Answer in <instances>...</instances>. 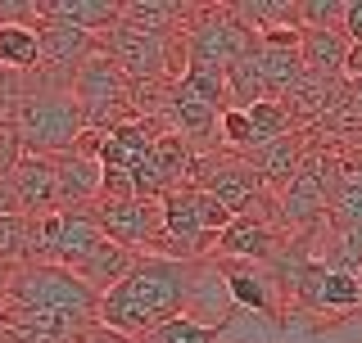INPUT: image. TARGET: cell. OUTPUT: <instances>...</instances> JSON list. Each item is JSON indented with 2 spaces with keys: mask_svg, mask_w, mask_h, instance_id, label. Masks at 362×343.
<instances>
[{
  "mask_svg": "<svg viewBox=\"0 0 362 343\" xmlns=\"http://www.w3.org/2000/svg\"><path fill=\"white\" fill-rule=\"evenodd\" d=\"M190 271H195V262L141 253L132 276L100 299V325L118 330L127 339H150L158 325L186 316Z\"/></svg>",
  "mask_w": 362,
  "mask_h": 343,
  "instance_id": "6da1fadb",
  "label": "cell"
},
{
  "mask_svg": "<svg viewBox=\"0 0 362 343\" xmlns=\"http://www.w3.org/2000/svg\"><path fill=\"white\" fill-rule=\"evenodd\" d=\"M95 212L113 244L132 248V253H158V244H163V203L158 199L95 203Z\"/></svg>",
  "mask_w": 362,
  "mask_h": 343,
  "instance_id": "8992f818",
  "label": "cell"
},
{
  "mask_svg": "<svg viewBox=\"0 0 362 343\" xmlns=\"http://www.w3.org/2000/svg\"><path fill=\"white\" fill-rule=\"evenodd\" d=\"M235 312V299H231V284H226V271H222V258H199L195 271H190V299H186V316L209 330H222Z\"/></svg>",
  "mask_w": 362,
  "mask_h": 343,
  "instance_id": "9c48e42d",
  "label": "cell"
},
{
  "mask_svg": "<svg viewBox=\"0 0 362 343\" xmlns=\"http://www.w3.org/2000/svg\"><path fill=\"white\" fill-rule=\"evenodd\" d=\"M245 113H249V131H254V150L267 145V140H281V136H290V131H303V127H294L290 109L281 104V100H258V104H249Z\"/></svg>",
  "mask_w": 362,
  "mask_h": 343,
  "instance_id": "d6986e66",
  "label": "cell"
},
{
  "mask_svg": "<svg viewBox=\"0 0 362 343\" xmlns=\"http://www.w3.org/2000/svg\"><path fill=\"white\" fill-rule=\"evenodd\" d=\"M23 18H37V5H28V0H0V28L5 23H23Z\"/></svg>",
  "mask_w": 362,
  "mask_h": 343,
  "instance_id": "d4e9b609",
  "label": "cell"
},
{
  "mask_svg": "<svg viewBox=\"0 0 362 343\" xmlns=\"http://www.w3.org/2000/svg\"><path fill=\"white\" fill-rule=\"evenodd\" d=\"M222 271H226V284H231V299H235L240 312L267 316V321H286L290 299H286V289H281V280L272 276V267L222 258Z\"/></svg>",
  "mask_w": 362,
  "mask_h": 343,
  "instance_id": "52a82bcc",
  "label": "cell"
},
{
  "mask_svg": "<svg viewBox=\"0 0 362 343\" xmlns=\"http://www.w3.org/2000/svg\"><path fill=\"white\" fill-rule=\"evenodd\" d=\"M14 217H23V203H18V190L9 176H0V222H14Z\"/></svg>",
  "mask_w": 362,
  "mask_h": 343,
  "instance_id": "cb8c5ba5",
  "label": "cell"
},
{
  "mask_svg": "<svg viewBox=\"0 0 362 343\" xmlns=\"http://www.w3.org/2000/svg\"><path fill=\"white\" fill-rule=\"evenodd\" d=\"M190 14H195V5H181V0H122V23L145 28V32H158V37L186 32Z\"/></svg>",
  "mask_w": 362,
  "mask_h": 343,
  "instance_id": "ac0fdd59",
  "label": "cell"
},
{
  "mask_svg": "<svg viewBox=\"0 0 362 343\" xmlns=\"http://www.w3.org/2000/svg\"><path fill=\"white\" fill-rule=\"evenodd\" d=\"M54 172H59V203H64V212L100 203V186H105V163H100V158H86V154L68 150V154H54Z\"/></svg>",
  "mask_w": 362,
  "mask_h": 343,
  "instance_id": "4fadbf2b",
  "label": "cell"
},
{
  "mask_svg": "<svg viewBox=\"0 0 362 343\" xmlns=\"http://www.w3.org/2000/svg\"><path fill=\"white\" fill-rule=\"evenodd\" d=\"M9 181H14L18 190V203H23V217H54L64 212L59 203V172H54V158H18V167L9 172Z\"/></svg>",
  "mask_w": 362,
  "mask_h": 343,
  "instance_id": "7c38bea8",
  "label": "cell"
},
{
  "mask_svg": "<svg viewBox=\"0 0 362 343\" xmlns=\"http://www.w3.org/2000/svg\"><path fill=\"white\" fill-rule=\"evenodd\" d=\"M222 145L226 150H254V131H249V113L245 109H226L222 113Z\"/></svg>",
  "mask_w": 362,
  "mask_h": 343,
  "instance_id": "7402d4cb",
  "label": "cell"
},
{
  "mask_svg": "<svg viewBox=\"0 0 362 343\" xmlns=\"http://www.w3.org/2000/svg\"><path fill=\"white\" fill-rule=\"evenodd\" d=\"M290 248V231L276 222H258V217H235L226 226L218 253L231 262H254V267H272L281 253Z\"/></svg>",
  "mask_w": 362,
  "mask_h": 343,
  "instance_id": "ba28073f",
  "label": "cell"
},
{
  "mask_svg": "<svg viewBox=\"0 0 362 343\" xmlns=\"http://www.w3.org/2000/svg\"><path fill=\"white\" fill-rule=\"evenodd\" d=\"M313 136L317 131H290V136H281V140H267V145H258V150H249L245 163L263 176L267 190L281 194L303 172V163L313 158Z\"/></svg>",
  "mask_w": 362,
  "mask_h": 343,
  "instance_id": "8fae6325",
  "label": "cell"
},
{
  "mask_svg": "<svg viewBox=\"0 0 362 343\" xmlns=\"http://www.w3.org/2000/svg\"><path fill=\"white\" fill-rule=\"evenodd\" d=\"M82 343H136V339H127V335H118V330H109V325H90Z\"/></svg>",
  "mask_w": 362,
  "mask_h": 343,
  "instance_id": "484cf974",
  "label": "cell"
},
{
  "mask_svg": "<svg viewBox=\"0 0 362 343\" xmlns=\"http://www.w3.org/2000/svg\"><path fill=\"white\" fill-rule=\"evenodd\" d=\"M290 307H303L313 316H354L362 312V276L313 258L290 284Z\"/></svg>",
  "mask_w": 362,
  "mask_h": 343,
  "instance_id": "5b68a950",
  "label": "cell"
},
{
  "mask_svg": "<svg viewBox=\"0 0 362 343\" xmlns=\"http://www.w3.org/2000/svg\"><path fill=\"white\" fill-rule=\"evenodd\" d=\"M127 199H141L136 190V176L122 167H105V186H100V203H127Z\"/></svg>",
  "mask_w": 362,
  "mask_h": 343,
  "instance_id": "603a6c76",
  "label": "cell"
},
{
  "mask_svg": "<svg viewBox=\"0 0 362 343\" xmlns=\"http://www.w3.org/2000/svg\"><path fill=\"white\" fill-rule=\"evenodd\" d=\"M41 18L105 37L109 28L122 23V0H41Z\"/></svg>",
  "mask_w": 362,
  "mask_h": 343,
  "instance_id": "9a60e30c",
  "label": "cell"
},
{
  "mask_svg": "<svg viewBox=\"0 0 362 343\" xmlns=\"http://www.w3.org/2000/svg\"><path fill=\"white\" fill-rule=\"evenodd\" d=\"M37 28H41V50H45V73H59L73 82L77 68L90 64L100 50H105V41L95 37V32H82V28H68V23H50L41 18V5H37Z\"/></svg>",
  "mask_w": 362,
  "mask_h": 343,
  "instance_id": "30bf717a",
  "label": "cell"
},
{
  "mask_svg": "<svg viewBox=\"0 0 362 343\" xmlns=\"http://www.w3.org/2000/svg\"><path fill=\"white\" fill-rule=\"evenodd\" d=\"M45 64L41 50V28L37 18H23V23H5L0 28V73L9 77H28Z\"/></svg>",
  "mask_w": 362,
  "mask_h": 343,
  "instance_id": "2e32d148",
  "label": "cell"
},
{
  "mask_svg": "<svg viewBox=\"0 0 362 343\" xmlns=\"http://www.w3.org/2000/svg\"><path fill=\"white\" fill-rule=\"evenodd\" d=\"M14 131L28 158L68 154L86 131V113L77 104L68 82H41L37 90H23L14 104Z\"/></svg>",
  "mask_w": 362,
  "mask_h": 343,
  "instance_id": "7a4b0ae2",
  "label": "cell"
},
{
  "mask_svg": "<svg viewBox=\"0 0 362 343\" xmlns=\"http://www.w3.org/2000/svg\"><path fill=\"white\" fill-rule=\"evenodd\" d=\"M136 258H141V253H132V248L113 244V239L105 235V239H100V244L86 253V262H77V267H73V276H82V280L90 284V289H95L100 299H105L113 284H122V280L132 276Z\"/></svg>",
  "mask_w": 362,
  "mask_h": 343,
  "instance_id": "5bb4252c",
  "label": "cell"
},
{
  "mask_svg": "<svg viewBox=\"0 0 362 343\" xmlns=\"http://www.w3.org/2000/svg\"><path fill=\"white\" fill-rule=\"evenodd\" d=\"M349 50H354V41H349L344 28L335 32H303V68H308L313 77H322V82H349L344 77V64H349Z\"/></svg>",
  "mask_w": 362,
  "mask_h": 343,
  "instance_id": "e0dca14e",
  "label": "cell"
},
{
  "mask_svg": "<svg viewBox=\"0 0 362 343\" xmlns=\"http://www.w3.org/2000/svg\"><path fill=\"white\" fill-rule=\"evenodd\" d=\"M141 343H222V335L209 330V325H199V321H190V316H177V321L158 325L154 335L141 339Z\"/></svg>",
  "mask_w": 362,
  "mask_h": 343,
  "instance_id": "ffe728a7",
  "label": "cell"
},
{
  "mask_svg": "<svg viewBox=\"0 0 362 343\" xmlns=\"http://www.w3.org/2000/svg\"><path fill=\"white\" fill-rule=\"evenodd\" d=\"M177 37H181V32H177ZM100 41H105V54H109V59L132 77V86L173 82V37H158V32L118 23V28H109Z\"/></svg>",
  "mask_w": 362,
  "mask_h": 343,
  "instance_id": "277c9868",
  "label": "cell"
},
{
  "mask_svg": "<svg viewBox=\"0 0 362 343\" xmlns=\"http://www.w3.org/2000/svg\"><path fill=\"white\" fill-rule=\"evenodd\" d=\"M5 299L9 307H28V312H54L82 325H100V294L82 276L54 262H18L5 276Z\"/></svg>",
  "mask_w": 362,
  "mask_h": 343,
  "instance_id": "3957f363",
  "label": "cell"
},
{
  "mask_svg": "<svg viewBox=\"0 0 362 343\" xmlns=\"http://www.w3.org/2000/svg\"><path fill=\"white\" fill-rule=\"evenodd\" d=\"M303 32H335L344 28V0H299Z\"/></svg>",
  "mask_w": 362,
  "mask_h": 343,
  "instance_id": "44dd1931",
  "label": "cell"
}]
</instances>
